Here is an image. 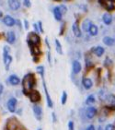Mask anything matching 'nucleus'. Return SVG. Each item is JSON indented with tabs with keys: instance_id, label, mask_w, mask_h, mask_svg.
<instances>
[{
	"instance_id": "f257e3e1",
	"label": "nucleus",
	"mask_w": 115,
	"mask_h": 130,
	"mask_svg": "<svg viewBox=\"0 0 115 130\" xmlns=\"http://www.w3.org/2000/svg\"><path fill=\"white\" fill-rule=\"evenodd\" d=\"M35 76L32 73H28L27 75L24 76V78L22 79V89H23V93L25 95H28V93L30 92V90H33V88L35 86Z\"/></svg>"
},
{
	"instance_id": "f03ea898",
	"label": "nucleus",
	"mask_w": 115,
	"mask_h": 130,
	"mask_svg": "<svg viewBox=\"0 0 115 130\" xmlns=\"http://www.w3.org/2000/svg\"><path fill=\"white\" fill-rule=\"evenodd\" d=\"M13 58L10 55V47L8 45H5L3 47V63H4V66H5V68L7 71L9 70Z\"/></svg>"
},
{
	"instance_id": "7ed1b4c3",
	"label": "nucleus",
	"mask_w": 115,
	"mask_h": 130,
	"mask_svg": "<svg viewBox=\"0 0 115 130\" xmlns=\"http://www.w3.org/2000/svg\"><path fill=\"white\" fill-rule=\"evenodd\" d=\"M27 43H28V44L37 45V46H39L41 43L40 35L38 34L37 32H35V31L30 32L27 36Z\"/></svg>"
},
{
	"instance_id": "20e7f679",
	"label": "nucleus",
	"mask_w": 115,
	"mask_h": 130,
	"mask_svg": "<svg viewBox=\"0 0 115 130\" xmlns=\"http://www.w3.org/2000/svg\"><path fill=\"white\" fill-rule=\"evenodd\" d=\"M1 22L8 28H12L16 25V19L11 15H4L1 19Z\"/></svg>"
},
{
	"instance_id": "39448f33",
	"label": "nucleus",
	"mask_w": 115,
	"mask_h": 130,
	"mask_svg": "<svg viewBox=\"0 0 115 130\" xmlns=\"http://www.w3.org/2000/svg\"><path fill=\"white\" fill-rule=\"evenodd\" d=\"M7 5L11 11H18L21 8V0H7Z\"/></svg>"
},
{
	"instance_id": "423d86ee",
	"label": "nucleus",
	"mask_w": 115,
	"mask_h": 130,
	"mask_svg": "<svg viewBox=\"0 0 115 130\" xmlns=\"http://www.w3.org/2000/svg\"><path fill=\"white\" fill-rule=\"evenodd\" d=\"M18 128V122L15 117H10L7 121L6 129L7 130H17Z\"/></svg>"
},
{
	"instance_id": "0eeeda50",
	"label": "nucleus",
	"mask_w": 115,
	"mask_h": 130,
	"mask_svg": "<svg viewBox=\"0 0 115 130\" xmlns=\"http://www.w3.org/2000/svg\"><path fill=\"white\" fill-rule=\"evenodd\" d=\"M42 79H43V90H44V92H45V96H46V102H47L48 107L53 108V100H52V98H51L50 94H49V91H48L47 86H46V82H45L44 77H42Z\"/></svg>"
},
{
	"instance_id": "6e6552de",
	"label": "nucleus",
	"mask_w": 115,
	"mask_h": 130,
	"mask_svg": "<svg viewBox=\"0 0 115 130\" xmlns=\"http://www.w3.org/2000/svg\"><path fill=\"white\" fill-rule=\"evenodd\" d=\"M17 104H18V100L15 97H11L7 103V107L8 110L10 113H15L16 108H17Z\"/></svg>"
},
{
	"instance_id": "1a4fd4ad",
	"label": "nucleus",
	"mask_w": 115,
	"mask_h": 130,
	"mask_svg": "<svg viewBox=\"0 0 115 130\" xmlns=\"http://www.w3.org/2000/svg\"><path fill=\"white\" fill-rule=\"evenodd\" d=\"M5 38L8 44H14L17 41V35H16L15 31H13V30H8L5 34Z\"/></svg>"
},
{
	"instance_id": "9d476101",
	"label": "nucleus",
	"mask_w": 115,
	"mask_h": 130,
	"mask_svg": "<svg viewBox=\"0 0 115 130\" xmlns=\"http://www.w3.org/2000/svg\"><path fill=\"white\" fill-rule=\"evenodd\" d=\"M28 96L30 98V102H32V103H38V102L41 101V94H40V92L36 90H30V92L28 93Z\"/></svg>"
},
{
	"instance_id": "9b49d317",
	"label": "nucleus",
	"mask_w": 115,
	"mask_h": 130,
	"mask_svg": "<svg viewBox=\"0 0 115 130\" xmlns=\"http://www.w3.org/2000/svg\"><path fill=\"white\" fill-rule=\"evenodd\" d=\"M99 2L101 4L102 7H104L109 11L115 9V5L113 3V0H99Z\"/></svg>"
},
{
	"instance_id": "f8f14e48",
	"label": "nucleus",
	"mask_w": 115,
	"mask_h": 130,
	"mask_svg": "<svg viewBox=\"0 0 115 130\" xmlns=\"http://www.w3.org/2000/svg\"><path fill=\"white\" fill-rule=\"evenodd\" d=\"M8 84H10L11 86H18V85H20V79L17 75L12 74V75H10L9 77H8Z\"/></svg>"
},
{
	"instance_id": "ddd939ff",
	"label": "nucleus",
	"mask_w": 115,
	"mask_h": 130,
	"mask_svg": "<svg viewBox=\"0 0 115 130\" xmlns=\"http://www.w3.org/2000/svg\"><path fill=\"white\" fill-rule=\"evenodd\" d=\"M32 110H33V113H34V115H35V117L37 118L38 120H41L42 117H43V110H42V107L37 104H34L32 107Z\"/></svg>"
},
{
	"instance_id": "4468645a",
	"label": "nucleus",
	"mask_w": 115,
	"mask_h": 130,
	"mask_svg": "<svg viewBox=\"0 0 115 130\" xmlns=\"http://www.w3.org/2000/svg\"><path fill=\"white\" fill-rule=\"evenodd\" d=\"M53 17H54L55 20H57V21H61V20H63V14H62V12H61L59 6L53 8Z\"/></svg>"
},
{
	"instance_id": "2eb2a0df",
	"label": "nucleus",
	"mask_w": 115,
	"mask_h": 130,
	"mask_svg": "<svg viewBox=\"0 0 115 130\" xmlns=\"http://www.w3.org/2000/svg\"><path fill=\"white\" fill-rule=\"evenodd\" d=\"M97 115V109L93 106H89L88 107L87 111H86V116L88 119H92L93 117H95V115Z\"/></svg>"
},
{
	"instance_id": "dca6fc26",
	"label": "nucleus",
	"mask_w": 115,
	"mask_h": 130,
	"mask_svg": "<svg viewBox=\"0 0 115 130\" xmlns=\"http://www.w3.org/2000/svg\"><path fill=\"white\" fill-rule=\"evenodd\" d=\"M72 69H73V74H78V73L81 71V69H82V66H81L79 61L75 60L74 62H73Z\"/></svg>"
},
{
	"instance_id": "f3484780",
	"label": "nucleus",
	"mask_w": 115,
	"mask_h": 130,
	"mask_svg": "<svg viewBox=\"0 0 115 130\" xmlns=\"http://www.w3.org/2000/svg\"><path fill=\"white\" fill-rule=\"evenodd\" d=\"M93 23L92 21L89 20V19H85L82 22V30L85 31V32H88V30H89V27L92 25Z\"/></svg>"
},
{
	"instance_id": "a211bd4d",
	"label": "nucleus",
	"mask_w": 115,
	"mask_h": 130,
	"mask_svg": "<svg viewBox=\"0 0 115 130\" xmlns=\"http://www.w3.org/2000/svg\"><path fill=\"white\" fill-rule=\"evenodd\" d=\"M72 30H73V33L75 34V37H81V35H82V32H81V30H80V28L79 26H78V22H75L73 23L72 25Z\"/></svg>"
},
{
	"instance_id": "6ab92c4d",
	"label": "nucleus",
	"mask_w": 115,
	"mask_h": 130,
	"mask_svg": "<svg viewBox=\"0 0 115 130\" xmlns=\"http://www.w3.org/2000/svg\"><path fill=\"white\" fill-rule=\"evenodd\" d=\"M82 85L83 87L85 88L86 90H89V89H91L93 86V82L92 80L90 79V78H83L82 79Z\"/></svg>"
},
{
	"instance_id": "aec40b11",
	"label": "nucleus",
	"mask_w": 115,
	"mask_h": 130,
	"mask_svg": "<svg viewBox=\"0 0 115 130\" xmlns=\"http://www.w3.org/2000/svg\"><path fill=\"white\" fill-rule=\"evenodd\" d=\"M102 20L104 24L106 25H110L111 22H112V16L110 15V13H105L102 17Z\"/></svg>"
},
{
	"instance_id": "412c9836",
	"label": "nucleus",
	"mask_w": 115,
	"mask_h": 130,
	"mask_svg": "<svg viewBox=\"0 0 115 130\" xmlns=\"http://www.w3.org/2000/svg\"><path fill=\"white\" fill-rule=\"evenodd\" d=\"M102 41H103V43L105 45H107V46H112L115 43L114 39L110 37V36H105V37L103 38Z\"/></svg>"
},
{
	"instance_id": "4be33fe9",
	"label": "nucleus",
	"mask_w": 115,
	"mask_h": 130,
	"mask_svg": "<svg viewBox=\"0 0 115 130\" xmlns=\"http://www.w3.org/2000/svg\"><path fill=\"white\" fill-rule=\"evenodd\" d=\"M104 52H105V50H104V48L101 47V46H97V47H95L93 49V53H94L97 56H99V57H100L101 55H103Z\"/></svg>"
},
{
	"instance_id": "5701e85b",
	"label": "nucleus",
	"mask_w": 115,
	"mask_h": 130,
	"mask_svg": "<svg viewBox=\"0 0 115 130\" xmlns=\"http://www.w3.org/2000/svg\"><path fill=\"white\" fill-rule=\"evenodd\" d=\"M99 32V28L95 24H92V25L89 27V30H88V33H89L91 36H96Z\"/></svg>"
},
{
	"instance_id": "b1692460",
	"label": "nucleus",
	"mask_w": 115,
	"mask_h": 130,
	"mask_svg": "<svg viewBox=\"0 0 115 130\" xmlns=\"http://www.w3.org/2000/svg\"><path fill=\"white\" fill-rule=\"evenodd\" d=\"M54 43H55V50H56V52H57L59 55H63V48H62V44H61L60 41L58 40V39H55Z\"/></svg>"
},
{
	"instance_id": "393cba45",
	"label": "nucleus",
	"mask_w": 115,
	"mask_h": 130,
	"mask_svg": "<svg viewBox=\"0 0 115 130\" xmlns=\"http://www.w3.org/2000/svg\"><path fill=\"white\" fill-rule=\"evenodd\" d=\"M96 100H95V96L94 95H89L88 98H87V100H86V104H88V105H92L93 103H95Z\"/></svg>"
},
{
	"instance_id": "a878e982",
	"label": "nucleus",
	"mask_w": 115,
	"mask_h": 130,
	"mask_svg": "<svg viewBox=\"0 0 115 130\" xmlns=\"http://www.w3.org/2000/svg\"><path fill=\"white\" fill-rule=\"evenodd\" d=\"M66 102H67V92L65 90H64L62 93V96H61V103L64 105L66 103Z\"/></svg>"
},
{
	"instance_id": "bb28decb",
	"label": "nucleus",
	"mask_w": 115,
	"mask_h": 130,
	"mask_svg": "<svg viewBox=\"0 0 115 130\" xmlns=\"http://www.w3.org/2000/svg\"><path fill=\"white\" fill-rule=\"evenodd\" d=\"M36 70H37V73L39 75H41V77H44V67L43 66H38L36 68Z\"/></svg>"
},
{
	"instance_id": "cd10ccee",
	"label": "nucleus",
	"mask_w": 115,
	"mask_h": 130,
	"mask_svg": "<svg viewBox=\"0 0 115 130\" xmlns=\"http://www.w3.org/2000/svg\"><path fill=\"white\" fill-rule=\"evenodd\" d=\"M21 3H22L23 6H24L26 8H31V1H30V0H22V2Z\"/></svg>"
},
{
	"instance_id": "c85d7f7f",
	"label": "nucleus",
	"mask_w": 115,
	"mask_h": 130,
	"mask_svg": "<svg viewBox=\"0 0 115 130\" xmlns=\"http://www.w3.org/2000/svg\"><path fill=\"white\" fill-rule=\"evenodd\" d=\"M107 100H108V102H109V103H110V104H111V105H114V106H115V96L114 95L108 96Z\"/></svg>"
},
{
	"instance_id": "c756f323",
	"label": "nucleus",
	"mask_w": 115,
	"mask_h": 130,
	"mask_svg": "<svg viewBox=\"0 0 115 130\" xmlns=\"http://www.w3.org/2000/svg\"><path fill=\"white\" fill-rule=\"evenodd\" d=\"M37 26H38V30H39V32L41 33H43L44 32V30H43V22L39 20L37 22Z\"/></svg>"
},
{
	"instance_id": "7c9ffc66",
	"label": "nucleus",
	"mask_w": 115,
	"mask_h": 130,
	"mask_svg": "<svg viewBox=\"0 0 115 130\" xmlns=\"http://www.w3.org/2000/svg\"><path fill=\"white\" fill-rule=\"evenodd\" d=\"M59 8H60V10H61V12H62L63 16L65 15V14H66V12H67V8H66V6L62 4V5L59 6Z\"/></svg>"
},
{
	"instance_id": "2f4dec72",
	"label": "nucleus",
	"mask_w": 115,
	"mask_h": 130,
	"mask_svg": "<svg viewBox=\"0 0 115 130\" xmlns=\"http://www.w3.org/2000/svg\"><path fill=\"white\" fill-rule=\"evenodd\" d=\"M22 25H23V27H24V29H25L26 30H28L29 29H30V22H29V20H26V19L23 20Z\"/></svg>"
},
{
	"instance_id": "473e14b6",
	"label": "nucleus",
	"mask_w": 115,
	"mask_h": 130,
	"mask_svg": "<svg viewBox=\"0 0 115 130\" xmlns=\"http://www.w3.org/2000/svg\"><path fill=\"white\" fill-rule=\"evenodd\" d=\"M68 130H75V124L73 121L68 122Z\"/></svg>"
},
{
	"instance_id": "72a5a7b5",
	"label": "nucleus",
	"mask_w": 115,
	"mask_h": 130,
	"mask_svg": "<svg viewBox=\"0 0 115 130\" xmlns=\"http://www.w3.org/2000/svg\"><path fill=\"white\" fill-rule=\"evenodd\" d=\"M47 59H48L49 64L52 65V55H51V50H48V52H47Z\"/></svg>"
},
{
	"instance_id": "f704fd0d",
	"label": "nucleus",
	"mask_w": 115,
	"mask_h": 130,
	"mask_svg": "<svg viewBox=\"0 0 115 130\" xmlns=\"http://www.w3.org/2000/svg\"><path fill=\"white\" fill-rule=\"evenodd\" d=\"M65 23L63 22L61 24V27H60V32H59V35H63L64 31H65Z\"/></svg>"
},
{
	"instance_id": "c9c22d12",
	"label": "nucleus",
	"mask_w": 115,
	"mask_h": 130,
	"mask_svg": "<svg viewBox=\"0 0 115 130\" xmlns=\"http://www.w3.org/2000/svg\"><path fill=\"white\" fill-rule=\"evenodd\" d=\"M16 25L18 26V29L20 30H22V23H21V21H20V20H16Z\"/></svg>"
},
{
	"instance_id": "e433bc0d",
	"label": "nucleus",
	"mask_w": 115,
	"mask_h": 130,
	"mask_svg": "<svg viewBox=\"0 0 115 130\" xmlns=\"http://www.w3.org/2000/svg\"><path fill=\"white\" fill-rule=\"evenodd\" d=\"M105 130H115V126L111 124H109V125H106Z\"/></svg>"
},
{
	"instance_id": "4c0bfd02",
	"label": "nucleus",
	"mask_w": 115,
	"mask_h": 130,
	"mask_svg": "<svg viewBox=\"0 0 115 130\" xmlns=\"http://www.w3.org/2000/svg\"><path fill=\"white\" fill-rule=\"evenodd\" d=\"M45 44H46V46H47L48 50H51V45H50V43H49V40H48L47 37L45 38Z\"/></svg>"
},
{
	"instance_id": "58836bf2",
	"label": "nucleus",
	"mask_w": 115,
	"mask_h": 130,
	"mask_svg": "<svg viewBox=\"0 0 115 130\" xmlns=\"http://www.w3.org/2000/svg\"><path fill=\"white\" fill-rule=\"evenodd\" d=\"M109 64H110V65H111V64H112V61L110 60V58H106L105 64H104V65H105L106 67H108V66H109Z\"/></svg>"
},
{
	"instance_id": "ea45409f",
	"label": "nucleus",
	"mask_w": 115,
	"mask_h": 130,
	"mask_svg": "<svg viewBox=\"0 0 115 130\" xmlns=\"http://www.w3.org/2000/svg\"><path fill=\"white\" fill-rule=\"evenodd\" d=\"M3 91H4V86L1 82H0V96L3 94Z\"/></svg>"
},
{
	"instance_id": "a19ab883",
	"label": "nucleus",
	"mask_w": 115,
	"mask_h": 130,
	"mask_svg": "<svg viewBox=\"0 0 115 130\" xmlns=\"http://www.w3.org/2000/svg\"><path fill=\"white\" fill-rule=\"evenodd\" d=\"M52 116H53V123H55V122H56V120H57V119H56V115H55V113H52Z\"/></svg>"
},
{
	"instance_id": "79ce46f5",
	"label": "nucleus",
	"mask_w": 115,
	"mask_h": 130,
	"mask_svg": "<svg viewBox=\"0 0 115 130\" xmlns=\"http://www.w3.org/2000/svg\"><path fill=\"white\" fill-rule=\"evenodd\" d=\"M33 27H34V31H35V32H39V30H38V26H37V23H36V24H33Z\"/></svg>"
},
{
	"instance_id": "37998d69",
	"label": "nucleus",
	"mask_w": 115,
	"mask_h": 130,
	"mask_svg": "<svg viewBox=\"0 0 115 130\" xmlns=\"http://www.w3.org/2000/svg\"><path fill=\"white\" fill-rule=\"evenodd\" d=\"M87 130H96V129H95V126H94L93 125H89V126H88Z\"/></svg>"
},
{
	"instance_id": "c03bdc74",
	"label": "nucleus",
	"mask_w": 115,
	"mask_h": 130,
	"mask_svg": "<svg viewBox=\"0 0 115 130\" xmlns=\"http://www.w3.org/2000/svg\"><path fill=\"white\" fill-rule=\"evenodd\" d=\"M4 17V13H3V11L1 9H0V20H1V19Z\"/></svg>"
},
{
	"instance_id": "a18cd8bd",
	"label": "nucleus",
	"mask_w": 115,
	"mask_h": 130,
	"mask_svg": "<svg viewBox=\"0 0 115 130\" xmlns=\"http://www.w3.org/2000/svg\"><path fill=\"white\" fill-rule=\"evenodd\" d=\"M3 5H4V1H3V0H0V7H2Z\"/></svg>"
},
{
	"instance_id": "49530a36",
	"label": "nucleus",
	"mask_w": 115,
	"mask_h": 130,
	"mask_svg": "<svg viewBox=\"0 0 115 130\" xmlns=\"http://www.w3.org/2000/svg\"><path fill=\"white\" fill-rule=\"evenodd\" d=\"M99 130H103V129H102V127H100H100H99Z\"/></svg>"
},
{
	"instance_id": "de8ad7c7",
	"label": "nucleus",
	"mask_w": 115,
	"mask_h": 130,
	"mask_svg": "<svg viewBox=\"0 0 115 130\" xmlns=\"http://www.w3.org/2000/svg\"><path fill=\"white\" fill-rule=\"evenodd\" d=\"M38 130H42V128H39V129H38Z\"/></svg>"
},
{
	"instance_id": "09e8293b",
	"label": "nucleus",
	"mask_w": 115,
	"mask_h": 130,
	"mask_svg": "<svg viewBox=\"0 0 115 130\" xmlns=\"http://www.w3.org/2000/svg\"><path fill=\"white\" fill-rule=\"evenodd\" d=\"M54 1H60V0H54Z\"/></svg>"
},
{
	"instance_id": "8fccbe9b",
	"label": "nucleus",
	"mask_w": 115,
	"mask_h": 130,
	"mask_svg": "<svg viewBox=\"0 0 115 130\" xmlns=\"http://www.w3.org/2000/svg\"><path fill=\"white\" fill-rule=\"evenodd\" d=\"M0 38H1V33H0Z\"/></svg>"
}]
</instances>
